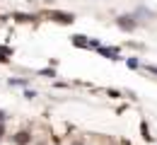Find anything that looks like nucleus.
<instances>
[{
    "label": "nucleus",
    "instance_id": "nucleus-3",
    "mask_svg": "<svg viewBox=\"0 0 157 145\" xmlns=\"http://www.w3.org/2000/svg\"><path fill=\"white\" fill-rule=\"evenodd\" d=\"M97 53L104 56V58H109V61H121V53H118V48H114V46H99Z\"/></svg>",
    "mask_w": 157,
    "mask_h": 145
},
{
    "label": "nucleus",
    "instance_id": "nucleus-17",
    "mask_svg": "<svg viewBox=\"0 0 157 145\" xmlns=\"http://www.w3.org/2000/svg\"><path fill=\"white\" fill-rule=\"evenodd\" d=\"M73 145H85V143H82V140H75V143H73Z\"/></svg>",
    "mask_w": 157,
    "mask_h": 145
},
{
    "label": "nucleus",
    "instance_id": "nucleus-15",
    "mask_svg": "<svg viewBox=\"0 0 157 145\" xmlns=\"http://www.w3.org/2000/svg\"><path fill=\"white\" fill-rule=\"evenodd\" d=\"M5 121H7V111H5V109H0V124H5Z\"/></svg>",
    "mask_w": 157,
    "mask_h": 145
},
{
    "label": "nucleus",
    "instance_id": "nucleus-7",
    "mask_svg": "<svg viewBox=\"0 0 157 145\" xmlns=\"http://www.w3.org/2000/svg\"><path fill=\"white\" fill-rule=\"evenodd\" d=\"M10 85H12V87H24V90H27V87H29V80H27V78H10Z\"/></svg>",
    "mask_w": 157,
    "mask_h": 145
},
{
    "label": "nucleus",
    "instance_id": "nucleus-9",
    "mask_svg": "<svg viewBox=\"0 0 157 145\" xmlns=\"http://www.w3.org/2000/svg\"><path fill=\"white\" fill-rule=\"evenodd\" d=\"M140 133H143V140H147V143H152V135H150V128L145 121H140Z\"/></svg>",
    "mask_w": 157,
    "mask_h": 145
},
{
    "label": "nucleus",
    "instance_id": "nucleus-4",
    "mask_svg": "<svg viewBox=\"0 0 157 145\" xmlns=\"http://www.w3.org/2000/svg\"><path fill=\"white\" fill-rule=\"evenodd\" d=\"M12 140H15V145H29L32 143V133L29 131H17L12 135Z\"/></svg>",
    "mask_w": 157,
    "mask_h": 145
},
{
    "label": "nucleus",
    "instance_id": "nucleus-14",
    "mask_svg": "<svg viewBox=\"0 0 157 145\" xmlns=\"http://www.w3.org/2000/svg\"><path fill=\"white\" fill-rule=\"evenodd\" d=\"M145 70H147V73H155V75H157V65H152V63H147V65H145Z\"/></svg>",
    "mask_w": 157,
    "mask_h": 145
},
{
    "label": "nucleus",
    "instance_id": "nucleus-5",
    "mask_svg": "<svg viewBox=\"0 0 157 145\" xmlns=\"http://www.w3.org/2000/svg\"><path fill=\"white\" fill-rule=\"evenodd\" d=\"M70 44H73L75 48H90V36H85V34H75V36H70Z\"/></svg>",
    "mask_w": 157,
    "mask_h": 145
},
{
    "label": "nucleus",
    "instance_id": "nucleus-2",
    "mask_svg": "<svg viewBox=\"0 0 157 145\" xmlns=\"http://www.w3.org/2000/svg\"><path fill=\"white\" fill-rule=\"evenodd\" d=\"M48 17L53 22H58V24H73L75 22V15L73 12H60V10H51V12H46Z\"/></svg>",
    "mask_w": 157,
    "mask_h": 145
},
{
    "label": "nucleus",
    "instance_id": "nucleus-1",
    "mask_svg": "<svg viewBox=\"0 0 157 145\" xmlns=\"http://www.w3.org/2000/svg\"><path fill=\"white\" fill-rule=\"evenodd\" d=\"M116 27L121 29V32H133V29L138 27L136 15H121V17H116Z\"/></svg>",
    "mask_w": 157,
    "mask_h": 145
},
{
    "label": "nucleus",
    "instance_id": "nucleus-11",
    "mask_svg": "<svg viewBox=\"0 0 157 145\" xmlns=\"http://www.w3.org/2000/svg\"><path fill=\"white\" fill-rule=\"evenodd\" d=\"M39 75H44V78H56V70L53 68H44V70H39Z\"/></svg>",
    "mask_w": 157,
    "mask_h": 145
},
{
    "label": "nucleus",
    "instance_id": "nucleus-13",
    "mask_svg": "<svg viewBox=\"0 0 157 145\" xmlns=\"http://www.w3.org/2000/svg\"><path fill=\"white\" fill-rule=\"evenodd\" d=\"M106 94H109V97H114V99L121 97V92H116V90H106Z\"/></svg>",
    "mask_w": 157,
    "mask_h": 145
},
{
    "label": "nucleus",
    "instance_id": "nucleus-8",
    "mask_svg": "<svg viewBox=\"0 0 157 145\" xmlns=\"http://www.w3.org/2000/svg\"><path fill=\"white\" fill-rule=\"evenodd\" d=\"M12 20H17V22H34V15H27V12H15V15H12Z\"/></svg>",
    "mask_w": 157,
    "mask_h": 145
},
{
    "label": "nucleus",
    "instance_id": "nucleus-16",
    "mask_svg": "<svg viewBox=\"0 0 157 145\" xmlns=\"http://www.w3.org/2000/svg\"><path fill=\"white\" fill-rule=\"evenodd\" d=\"M5 135H7V131H5V124H0V140H2Z\"/></svg>",
    "mask_w": 157,
    "mask_h": 145
},
{
    "label": "nucleus",
    "instance_id": "nucleus-6",
    "mask_svg": "<svg viewBox=\"0 0 157 145\" xmlns=\"http://www.w3.org/2000/svg\"><path fill=\"white\" fill-rule=\"evenodd\" d=\"M12 58V48L10 46H0V63H7Z\"/></svg>",
    "mask_w": 157,
    "mask_h": 145
},
{
    "label": "nucleus",
    "instance_id": "nucleus-10",
    "mask_svg": "<svg viewBox=\"0 0 157 145\" xmlns=\"http://www.w3.org/2000/svg\"><path fill=\"white\" fill-rule=\"evenodd\" d=\"M126 65H128L131 70H138V68H140V61H138V58H126Z\"/></svg>",
    "mask_w": 157,
    "mask_h": 145
},
{
    "label": "nucleus",
    "instance_id": "nucleus-12",
    "mask_svg": "<svg viewBox=\"0 0 157 145\" xmlns=\"http://www.w3.org/2000/svg\"><path fill=\"white\" fill-rule=\"evenodd\" d=\"M34 97H36V92H34V90H29V87H27V90H24V99H34Z\"/></svg>",
    "mask_w": 157,
    "mask_h": 145
}]
</instances>
